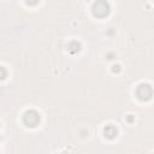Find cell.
Returning <instances> with one entry per match:
<instances>
[{"label":"cell","mask_w":154,"mask_h":154,"mask_svg":"<svg viewBox=\"0 0 154 154\" xmlns=\"http://www.w3.org/2000/svg\"><path fill=\"white\" fill-rule=\"evenodd\" d=\"M109 11H111V6L106 0H96L91 7L93 14L95 17H99V18L106 17L109 13Z\"/></svg>","instance_id":"6da1fadb"},{"label":"cell","mask_w":154,"mask_h":154,"mask_svg":"<svg viewBox=\"0 0 154 154\" xmlns=\"http://www.w3.org/2000/svg\"><path fill=\"white\" fill-rule=\"evenodd\" d=\"M23 123L29 128H35L40 123V114L35 109H29L23 116Z\"/></svg>","instance_id":"7a4b0ae2"},{"label":"cell","mask_w":154,"mask_h":154,"mask_svg":"<svg viewBox=\"0 0 154 154\" xmlns=\"http://www.w3.org/2000/svg\"><path fill=\"white\" fill-rule=\"evenodd\" d=\"M152 94H153V90H152V87L147 83H142L137 87L136 89V95L137 97L141 100V101H147L152 97Z\"/></svg>","instance_id":"3957f363"},{"label":"cell","mask_w":154,"mask_h":154,"mask_svg":"<svg viewBox=\"0 0 154 154\" xmlns=\"http://www.w3.org/2000/svg\"><path fill=\"white\" fill-rule=\"evenodd\" d=\"M103 135H105V137H107V138H109V140H113V138L117 137L118 130H117V128H116L114 125L109 124V125H106V126H105V129H103Z\"/></svg>","instance_id":"277c9868"},{"label":"cell","mask_w":154,"mask_h":154,"mask_svg":"<svg viewBox=\"0 0 154 154\" xmlns=\"http://www.w3.org/2000/svg\"><path fill=\"white\" fill-rule=\"evenodd\" d=\"M67 51L71 53V54H76L81 51V43L78 41H71L69 45H67Z\"/></svg>","instance_id":"5b68a950"},{"label":"cell","mask_w":154,"mask_h":154,"mask_svg":"<svg viewBox=\"0 0 154 154\" xmlns=\"http://www.w3.org/2000/svg\"><path fill=\"white\" fill-rule=\"evenodd\" d=\"M7 76V70L4 67V66H0V81L5 79Z\"/></svg>","instance_id":"8992f818"},{"label":"cell","mask_w":154,"mask_h":154,"mask_svg":"<svg viewBox=\"0 0 154 154\" xmlns=\"http://www.w3.org/2000/svg\"><path fill=\"white\" fill-rule=\"evenodd\" d=\"M38 1L40 0H25V4L29 5V6H35V5L38 4Z\"/></svg>","instance_id":"52a82bcc"},{"label":"cell","mask_w":154,"mask_h":154,"mask_svg":"<svg viewBox=\"0 0 154 154\" xmlns=\"http://www.w3.org/2000/svg\"><path fill=\"white\" fill-rule=\"evenodd\" d=\"M112 71L113 72H119L120 71V66L119 65H113L112 66Z\"/></svg>","instance_id":"ba28073f"},{"label":"cell","mask_w":154,"mask_h":154,"mask_svg":"<svg viewBox=\"0 0 154 154\" xmlns=\"http://www.w3.org/2000/svg\"><path fill=\"white\" fill-rule=\"evenodd\" d=\"M128 122H130V123L132 122V117H131V116H129V117H128Z\"/></svg>","instance_id":"9c48e42d"}]
</instances>
